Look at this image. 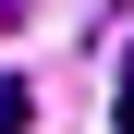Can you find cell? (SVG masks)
<instances>
[{"instance_id":"1","label":"cell","mask_w":134,"mask_h":134,"mask_svg":"<svg viewBox=\"0 0 134 134\" xmlns=\"http://www.w3.org/2000/svg\"><path fill=\"white\" fill-rule=\"evenodd\" d=\"M25 122H37V85H25V73H0V134H25Z\"/></svg>"},{"instance_id":"2","label":"cell","mask_w":134,"mask_h":134,"mask_svg":"<svg viewBox=\"0 0 134 134\" xmlns=\"http://www.w3.org/2000/svg\"><path fill=\"white\" fill-rule=\"evenodd\" d=\"M12 12H25V0H0V25H12Z\"/></svg>"}]
</instances>
